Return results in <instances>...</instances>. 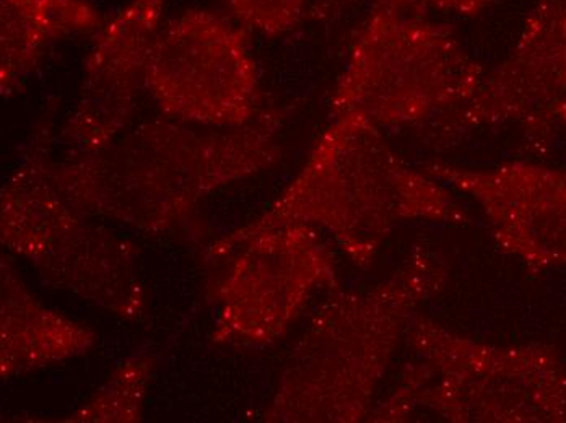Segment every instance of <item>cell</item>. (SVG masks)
Wrapping results in <instances>:
<instances>
[{
    "label": "cell",
    "mask_w": 566,
    "mask_h": 423,
    "mask_svg": "<svg viewBox=\"0 0 566 423\" xmlns=\"http://www.w3.org/2000/svg\"><path fill=\"white\" fill-rule=\"evenodd\" d=\"M281 112L261 113L228 133H200L154 119L102 149L50 158L61 194L88 215L140 232H165L188 219L210 192L271 168L281 158Z\"/></svg>",
    "instance_id": "1"
},
{
    "label": "cell",
    "mask_w": 566,
    "mask_h": 423,
    "mask_svg": "<svg viewBox=\"0 0 566 423\" xmlns=\"http://www.w3.org/2000/svg\"><path fill=\"white\" fill-rule=\"evenodd\" d=\"M465 225L471 216L450 191L413 170L386 142L378 126L342 115L314 144L308 160L259 219L213 243L226 257L244 240L292 223L321 226L357 267H368L389 235L407 222Z\"/></svg>",
    "instance_id": "2"
},
{
    "label": "cell",
    "mask_w": 566,
    "mask_h": 423,
    "mask_svg": "<svg viewBox=\"0 0 566 423\" xmlns=\"http://www.w3.org/2000/svg\"><path fill=\"white\" fill-rule=\"evenodd\" d=\"M444 284L447 267L419 242L381 284L331 297L292 350L264 421H367L400 337Z\"/></svg>",
    "instance_id": "3"
},
{
    "label": "cell",
    "mask_w": 566,
    "mask_h": 423,
    "mask_svg": "<svg viewBox=\"0 0 566 423\" xmlns=\"http://www.w3.org/2000/svg\"><path fill=\"white\" fill-rule=\"evenodd\" d=\"M409 359L368 422L560 421L566 377L544 350L478 342L417 313L406 331Z\"/></svg>",
    "instance_id": "4"
},
{
    "label": "cell",
    "mask_w": 566,
    "mask_h": 423,
    "mask_svg": "<svg viewBox=\"0 0 566 423\" xmlns=\"http://www.w3.org/2000/svg\"><path fill=\"white\" fill-rule=\"evenodd\" d=\"M51 129L36 130L0 192V239L44 282L126 321L145 311L137 250L86 220L50 175Z\"/></svg>",
    "instance_id": "5"
},
{
    "label": "cell",
    "mask_w": 566,
    "mask_h": 423,
    "mask_svg": "<svg viewBox=\"0 0 566 423\" xmlns=\"http://www.w3.org/2000/svg\"><path fill=\"white\" fill-rule=\"evenodd\" d=\"M483 78L482 65L447 23L373 9L337 82L331 115H358L378 127L424 123L464 106Z\"/></svg>",
    "instance_id": "6"
},
{
    "label": "cell",
    "mask_w": 566,
    "mask_h": 423,
    "mask_svg": "<svg viewBox=\"0 0 566 423\" xmlns=\"http://www.w3.org/2000/svg\"><path fill=\"white\" fill-rule=\"evenodd\" d=\"M144 88L170 119L238 129L258 118L259 72L243 31L209 10H186L151 44Z\"/></svg>",
    "instance_id": "7"
},
{
    "label": "cell",
    "mask_w": 566,
    "mask_h": 423,
    "mask_svg": "<svg viewBox=\"0 0 566 423\" xmlns=\"http://www.w3.org/2000/svg\"><path fill=\"white\" fill-rule=\"evenodd\" d=\"M227 256L230 263L216 287V343L274 342L317 290L339 284L333 251L305 223L258 233Z\"/></svg>",
    "instance_id": "8"
},
{
    "label": "cell",
    "mask_w": 566,
    "mask_h": 423,
    "mask_svg": "<svg viewBox=\"0 0 566 423\" xmlns=\"http://www.w3.org/2000/svg\"><path fill=\"white\" fill-rule=\"evenodd\" d=\"M566 93V0H538L520 38L492 75L461 108L428 127L424 142L447 149L483 129L524 123L530 129L557 118Z\"/></svg>",
    "instance_id": "9"
},
{
    "label": "cell",
    "mask_w": 566,
    "mask_h": 423,
    "mask_svg": "<svg viewBox=\"0 0 566 423\" xmlns=\"http://www.w3.org/2000/svg\"><path fill=\"white\" fill-rule=\"evenodd\" d=\"M167 6L168 0H129L95 34L77 103L62 127L61 140L72 155L102 149L129 126Z\"/></svg>",
    "instance_id": "10"
},
{
    "label": "cell",
    "mask_w": 566,
    "mask_h": 423,
    "mask_svg": "<svg viewBox=\"0 0 566 423\" xmlns=\"http://www.w3.org/2000/svg\"><path fill=\"white\" fill-rule=\"evenodd\" d=\"M424 173L471 195L505 253L533 266L566 264V173L527 163L465 170L424 165Z\"/></svg>",
    "instance_id": "11"
},
{
    "label": "cell",
    "mask_w": 566,
    "mask_h": 423,
    "mask_svg": "<svg viewBox=\"0 0 566 423\" xmlns=\"http://www.w3.org/2000/svg\"><path fill=\"white\" fill-rule=\"evenodd\" d=\"M96 334L41 305L6 256L0 269V377L30 373L88 352Z\"/></svg>",
    "instance_id": "12"
},
{
    "label": "cell",
    "mask_w": 566,
    "mask_h": 423,
    "mask_svg": "<svg viewBox=\"0 0 566 423\" xmlns=\"http://www.w3.org/2000/svg\"><path fill=\"white\" fill-rule=\"evenodd\" d=\"M105 23L90 0H0V91L19 88L59 41L95 36Z\"/></svg>",
    "instance_id": "13"
},
{
    "label": "cell",
    "mask_w": 566,
    "mask_h": 423,
    "mask_svg": "<svg viewBox=\"0 0 566 423\" xmlns=\"http://www.w3.org/2000/svg\"><path fill=\"white\" fill-rule=\"evenodd\" d=\"M155 363L154 357L148 356L134 357L120 363L84 408L65 422H140Z\"/></svg>",
    "instance_id": "14"
},
{
    "label": "cell",
    "mask_w": 566,
    "mask_h": 423,
    "mask_svg": "<svg viewBox=\"0 0 566 423\" xmlns=\"http://www.w3.org/2000/svg\"><path fill=\"white\" fill-rule=\"evenodd\" d=\"M247 29L265 36H282L295 30L306 13L308 0H223Z\"/></svg>",
    "instance_id": "15"
},
{
    "label": "cell",
    "mask_w": 566,
    "mask_h": 423,
    "mask_svg": "<svg viewBox=\"0 0 566 423\" xmlns=\"http://www.w3.org/2000/svg\"><path fill=\"white\" fill-rule=\"evenodd\" d=\"M496 0H317L313 9L314 19H333L344 10L352 9L358 3H369L373 9L397 10L403 13L443 12L453 15H482Z\"/></svg>",
    "instance_id": "16"
},
{
    "label": "cell",
    "mask_w": 566,
    "mask_h": 423,
    "mask_svg": "<svg viewBox=\"0 0 566 423\" xmlns=\"http://www.w3.org/2000/svg\"><path fill=\"white\" fill-rule=\"evenodd\" d=\"M557 118H560L562 121L566 124V102L560 106V109H558Z\"/></svg>",
    "instance_id": "17"
}]
</instances>
